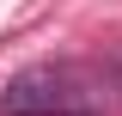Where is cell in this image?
Listing matches in <instances>:
<instances>
[{"label":"cell","instance_id":"obj_1","mask_svg":"<svg viewBox=\"0 0 122 116\" xmlns=\"http://www.w3.org/2000/svg\"><path fill=\"white\" fill-rule=\"evenodd\" d=\"M0 116H98V92L79 67L49 61V67H25L0 86Z\"/></svg>","mask_w":122,"mask_h":116}]
</instances>
